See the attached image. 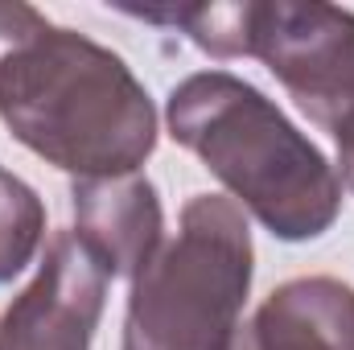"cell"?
I'll use <instances>...</instances> for the list:
<instances>
[{"mask_svg":"<svg viewBox=\"0 0 354 350\" xmlns=\"http://www.w3.org/2000/svg\"><path fill=\"white\" fill-rule=\"evenodd\" d=\"M252 264L243 206L223 194H194L177 235L132 276L120 350H231Z\"/></svg>","mask_w":354,"mask_h":350,"instance_id":"cell-3","label":"cell"},{"mask_svg":"<svg viewBox=\"0 0 354 350\" xmlns=\"http://www.w3.org/2000/svg\"><path fill=\"white\" fill-rule=\"evenodd\" d=\"M75 239L103 276H136L165 243V214L145 174L83 177L71 190Z\"/></svg>","mask_w":354,"mask_h":350,"instance_id":"cell-6","label":"cell"},{"mask_svg":"<svg viewBox=\"0 0 354 350\" xmlns=\"http://www.w3.org/2000/svg\"><path fill=\"white\" fill-rule=\"evenodd\" d=\"M231 350H354V288L297 276L252 313Z\"/></svg>","mask_w":354,"mask_h":350,"instance_id":"cell-7","label":"cell"},{"mask_svg":"<svg viewBox=\"0 0 354 350\" xmlns=\"http://www.w3.org/2000/svg\"><path fill=\"white\" fill-rule=\"evenodd\" d=\"M326 132H330L334 145H338V169H342L346 190L354 194V95L338 107V116L326 124Z\"/></svg>","mask_w":354,"mask_h":350,"instance_id":"cell-9","label":"cell"},{"mask_svg":"<svg viewBox=\"0 0 354 350\" xmlns=\"http://www.w3.org/2000/svg\"><path fill=\"white\" fill-rule=\"evenodd\" d=\"M33 17H37V8H29V4H0V54L12 46V37H17Z\"/></svg>","mask_w":354,"mask_h":350,"instance_id":"cell-10","label":"cell"},{"mask_svg":"<svg viewBox=\"0 0 354 350\" xmlns=\"http://www.w3.org/2000/svg\"><path fill=\"white\" fill-rule=\"evenodd\" d=\"M248 58H260L297 107L326 132L354 95V12L334 4H243Z\"/></svg>","mask_w":354,"mask_h":350,"instance_id":"cell-4","label":"cell"},{"mask_svg":"<svg viewBox=\"0 0 354 350\" xmlns=\"http://www.w3.org/2000/svg\"><path fill=\"white\" fill-rule=\"evenodd\" d=\"M107 276L75 231H54L37 276L0 317V350H91L103 317Z\"/></svg>","mask_w":354,"mask_h":350,"instance_id":"cell-5","label":"cell"},{"mask_svg":"<svg viewBox=\"0 0 354 350\" xmlns=\"http://www.w3.org/2000/svg\"><path fill=\"white\" fill-rule=\"evenodd\" d=\"M165 124L276 239L305 243L334 227L342 177L252 83L227 71L189 75L169 91Z\"/></svg>","mask_w":354,"mask_h":350,"instance_id":"cell-2","label":"cell"},{"mask_svg":"<svg viewBox=\"0 0 354 350\" xmlns=\"http://www.w3.org/2000/svg\"><path fill=\"white\" fill-rule=\"evenodd\" d=\"M0 120L79 181L136 174L157 149V107L128 62L41 12L0 54Z\"/></svg>","mask_w":354,"mask_h":350,"instance_id":"cell-1","label":"cell"},{"mask_svg":"<svg viewBox=\"0 0 354 350\" xmlns=\"http://www.w3.org/2000/svg\"><path fill=\"white\" fill-rule=\"evenodd\" d=\"M46 239V206L17 174L0 169V284H8L37 256Z\"/></svg>","mask_w":354,"mask_h":350,"instance_id":"cell-8","label":"cell"}]
</instances>
